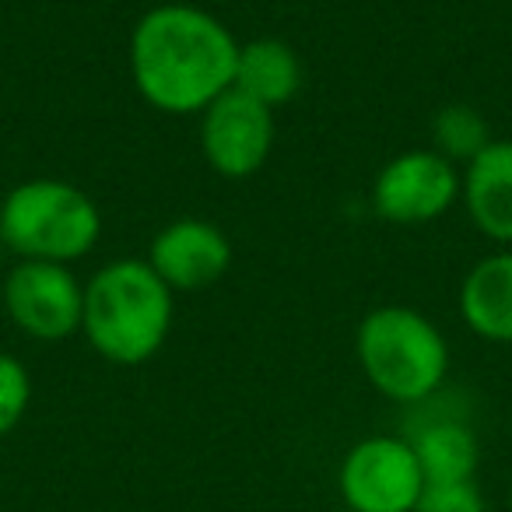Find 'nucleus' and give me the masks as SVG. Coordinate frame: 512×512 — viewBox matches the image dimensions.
<instances>
[{"instance_id": "obj_2", "label": "nucleus", "mask_w": 512, "mask_h": 512, "mask_svg": "<svg viewBox=\"0 0 512 512\" xmlns=\"http://www.w3.org/2000/svg\"><path fill=\"white\" fill-rule=\"evenodd\" d=\"M176 320V292L151 271L148 260H113L85 285L81 334L113 365H144L165 348Z\"/></svg>"}, {"instance_id": "obj_13", "label": "nucleus", "mask_w": 512, "mask_h": 512, "mask_svg": "<svg viewBox=\"0 0 512 512\" xmlns=\"http://www.w3.org/2000/svg\"><path fill=\"white\" fill-rule=\"evenodd\" d=\"M249 99L264 102L267 109H278L292 102L302 88V60L281 39H253L239 43L235 60V85Z\"/></svg>"}, {"instance_id": "obj_10", "label": "nucleus", "mask_w": 512, "mask_h": 512, "mask_svg": "<svg viewBox=\"0 0 512 512\" xmlns=\"http://www.w3.org/2000/svg\"><path fill=\"white\" fill-rule=\"evenodd\" d=\"M460 200L484 239L512 246V141H491L463 165Z\"/></svg>"}, {"instance_id": "obj_15", "label": "nucleus", "mask_w": 512, "mask_h": 512, "mask_svg": "<svg viewBox=\"0 0 512 512\" xmlns=\"http://www.w3.org/2000/svg\"><path fill=\"white\" fill-rule=\"evenodd\" d=\"M32 404V376L15 355L0 351V439L15 432Z\"/></svg>"}, {"instance_id": "obj_8", "label": "nucleus", "mask_w": 512, "mask_h": 512, "mask_svg": "<svg viewBox=\"0 0 512 512\" xmlns=\"http://www.w3.org/2000/svg\"><path fill=\"white\" fill-rule=\"evenodd\" d=\"M274 148V109L228 88L200 113V151L221 179H249Z\"/></svg>"}, {"instance_id": "obj_6", "label": "nucleus", "mask_w": 512, "mask_h": 512, "mask_svg": "<svg viewBox=\"0 0 512 512\" xmlns=\"http://www.w3.org/2000/svg\"><path fill=\"white\" fill-rule=\"evenodd\" d=\"M337 484L351 512H414L425 474L407 439L372 435L348 449Z\"/></svg>"}, {"instance_id": "obj_5", "label": "nucleus", "mask_w": 512, "mask_h": 512, "mask_svg": "<svg viewBox=\"0 0 512 512\" xmlns=\"http://www.w3.org/2000/svg\"><path fill=\"white\" fill-rule=\"evenodd\" d=\"M4 313L32 341H67L81 334L85 285L67 264L18 260L0 288Z\"/></svg>"}, {"instance_id": "obj_9", "label": "nucleus", "mask_w": 512, "mask_h": 512, "mask_svg": "<svg viewBox=\"0 0 512 512\" xmlns=\"http://www.w3.org/2000/svg\"><path fill=\"white\" fill-rule=\"evenodd\" d=\"M148 264L172 292H200L228 274L232 242L214 221L176 218L151 239Z\"/></svg>"}, {"instance_id": "obj_16", "label": "nucleus", "mask_w": 512, "mask_h": 512, "mask_svg": "<svg viewBox=\"0 0 512 512\" xmlns=\"http://www.w3.org/2000/svg\"><path fill=\"white\" fill-rule=\"evenodd\" d=\"M414 512H488L484 495L474 481L456 484H425Z\"/></svg>"}, {"instance_id": "obj_11", "label": "nucleus", "mask_w": 512, "mask_h": 512, "mask_svg": "<svg viewBox=\"0 0 512 512\" xmlns=\"http://www.w3.org/2000/svg\"><path fill=\"white\" fill-rule=\"evenodd\" d=\"M460 316L481 341L512 344V249L481 256L463 274Z\"/></svg>"}, {"instance_id": "obj_7", "label": "nucleus", "mask_w": 512, "mask_h": 512, "mask_svg": "<svg viewBox=\"0 0 512 512\" xmlns=\"http://www.w3.org/2000/svg\"><path fill=\"white\" fill-rule=\"evenodd\" d=\"M460 200V169L435 148L390 158L372 183V211L390 225H432Z\"/></svg>"}, {"instance_id": "obj_4", "label": "nucleus", "mask_w": 512, "mask_h": 512, "mask_svg": "<svg viewBox=\"0 0 512 512\" xmlns=\"http://www.w3.org/2000/svg\"><path fill=\"white\" fill-rule=\"evenodd\" d=\"M102 235V214L81 186L67 179H25L4 193L0 242L18 260L67 264L88 256Z\"/></svg>"}, {"instance_id": "obj_18", "label": "nucleus", "mask_w": 512, "mask_h": 512, "mask_svg": "<svg viewBox=\"0 0 512 512\" xmlns=\"http://www.w3.org/2000/svg\"><path fill=\"white\" fill-rule=\"evenodd\" d=\"M509 502H512V491H509Z\"/></svg>"}, {"instance_id": "obj_17", "label": "nucleus", "mask_w": 512, "mask_h": 512, "mask_svg": "<svg viewBox=\"0 0 512 512\" xmlns=\"http://www.w3.org/2000/svg\"><path fill=\"white\" fill-rule=\"evenodd\" d=\"M0 207H4V197H0Z\"/></svg>"}, {"instance_id": "obj_1", "label": "nucleus", "mask_w": 512, "mask_h": 512, "mask_svg": "<svg viewBox=\"0 0 512 512\" xmlns=\"http://www.w3.org/2000/svg\"><path fill=\"white\" fill-rule=\"evenodd\" d=\"M239 39L197 4H158L130 32V78L148 106L200 116L235 85Z\"/></svg>"}, {"instance_id": "obj_3", "label": "nucleus", "mask_w": 512, "mask_h": 512, "mask_svg": "<svg viewBox=\"0 0 512 512\" xmlns=\"http://www.w3.org/2000/svg\"><path fill=\"white\" fill-rule=\"evenodd\" d=\"M355 355L365 379L393 404H425L449 376L446 334L411 306H379L358 323Z\"/></svg>"}, {"instance_id": "obj_14", "label": "nucleus", "mask_w": 512, "mask_h": 512, "mask_svg": "<svg viewBox=\"0 0 512 512\" xmlns=\"http://www.w3.org/2000/svg\"><path fill=\"white\" fill-rule=\"evenodd\" d=\"M432 141L435 151L442 158H449L453 165H467L470 158H477L484 148H488L495 137H491V127L474 106H446L435 113L432 120Z\"/></svg>"}, {"instance_id": "obj_12", "label": "nucleus", "mask_w": 512, "mask_h": 512, "mask_svg": "<svg viewBox=\"0 0 512 512\" xmlns=\"http://www.w3.org/2000/svg\"><path fill=\"white\" fill-rule=\"evenodd\" d=\"M411 449L421 463L425 484H456L474 481L481 463V442L474 428L460 418H432L414 428Z\"/></svg>"}]
</instances>
